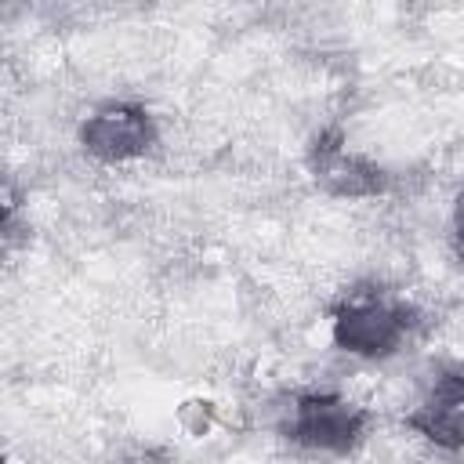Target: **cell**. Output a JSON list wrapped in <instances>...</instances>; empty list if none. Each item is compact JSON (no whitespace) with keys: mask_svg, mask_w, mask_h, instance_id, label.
<instances>
[{"mask_svg":"<svg viewBox=\"0 0 464 464\" xmlns=\"http://www.w3.org/2000/svg\"><path fill=\"white\" fill-rule=\"evenodd\" d=\"M450 239H453V254H457V261L464 265V192L457 196V203H453V221H450Z\"/></svg>","mask_w":464,"mask_h":464,"instance_id":"cell-7","label":"cell"},{"mask_svg":"<svg viewBox=\"0 0 464 464\" xmlns=\"http://www.w3.org/2000/svg\"><path fill=\"white\" fill-rule=\"evenodd\" d=\"M160 141L156 120L138 102H102L80 123V145L102 163H127Z\"/></svg>","mask_w":464,"mask_h":464,"instance_id":"cell-3","label":"cell"},{"mask_svg":"<svg viewBox=\"0 0 464 464\" xmlns=\"http://www.w3.org/2000/svg\"><path fill=\"white\" fill-rule=\"evenodd\" d=\"M308 170L319 188L344 199H366L388 188V174L362 152H352L341 130H323L308 149Z\"/></svg>","mask_w":464,"mask_h":464,"instance_id":"cell-4","label":"cell"},{"mask_svg":"<svg viewBox=\"0 0 464 464\" xmlns=\"http://www.w3.org/2000/svg\"><path fill=\"white\" fill-rule=\"evenodd\" d=\"M112 464H170V457L163 450H156V446H134V450L120 453Z\"/></svg>","mask_w":464,"mask_h":464,"instance_id":"cell-6","label":"cell"},{"mask_svg":"<svg viewBox=\"0 0 464 464\" xmlns=\"http://www.w3.org/2000/svg\"><path fill=\"white\" fill-rule=\"evenodd\" d=\"M417 308L384 286H359L348 290L330 319L334 344L359 359H388L406 348L410 334L417 330Z\"/></svg>","mask_w":464,"mask_h":464,"instance_id":"cell-1","label":"cell"},{"mask_svg":"<svg viewBox=\"0 0 464 464\" xmlns=\"http://www.w3.org/2000/svg\"><path fill=\"white\" fill-rule=\"evenodd\" d=\"M406 428L446 453L464 450V366H446L417 406L406 413Z\"/></svg>","mask_w":464,"mask_h":464,"instance_id":"cell-5","label":"cell"},{"mask_svg":"<svg viewBox=\"0 0 464 464\" xmlns=\"http://www.w3.org/2000/svg\"><path fill=\"white\" fill-rule=\"evenodd\" d=\"M370 413L337 392H297L283 410V435L308 450L348 457L366 442Z\"/></svg>","mask_w":464,"mask_h":464,"instance_id":"cell-2","label":"cell"}]
</instances>
